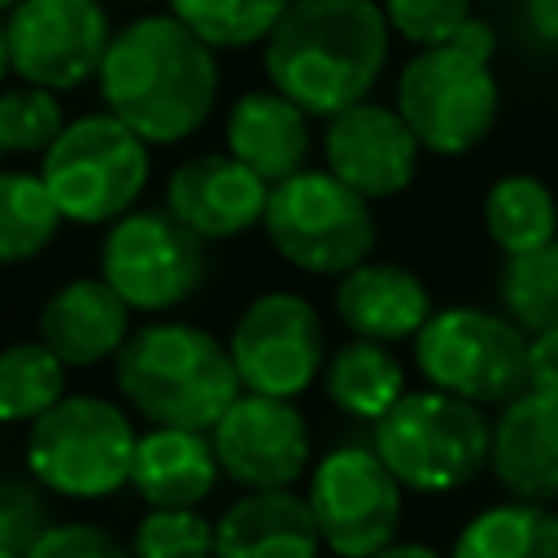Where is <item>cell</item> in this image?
<instances>
[{"label":"cell","mask_w":558,"mask_h":558,"mask_svg":"<svg viewBox=\"0 0 558 558\" xmlns=\"http://www.w3.org/2000/svg\"><path fill=\"white\" fill-rule=\"evenodd\" d=\"M96 92L105 113L131 126L148 148L192 140L218 109V52L196 39L170 9L140 13L113 31Z\"/></svg>","instance_id":"1"},{"label":"cell","mask_w":558,"mask_h":558,"mask_svg":"<svg viewBox=\"0 0 558 558\" xmlns=\"http://www.w3.org/2000/svg\"><path fill=\"white\" fill-rule=\"evenodd\" d=\"M392 31L379 0H292L262 44L266 87L310 118H336L379 83Z\"/></svg>","instance_id":"2"},{"label":"cell","mask_w":558,"mask_h":558,"mask_svg":"<svg viewBox=\"0 0 558 558\" xmlns=\"http://www.w3.org/2000/svg\"><path fill=\"white\" fill-rule=\"evenodd\" d=\"M109 366L122 405L148 427L214 432V423L244 392L227 340L179 318L135 327Z\"/></svg>","instance_id":"3"},{"label":"cell","mask_w":558,"mask_h":558,"mask_svg":"<svg viewBox=\"0 0 558 558\" xmlns=\"http://www.w3.org/2000/svg\"><path fill=\"white\" fill-rule=\"evenodd\" d=\"M497 31L471 17L449 44L414 48L392 87V109L423 153L462 157L480 148L501 118V83L493 70Z\"/></svg>","instance_id":"4"},{"label":"cell","mask_w":558,"mask_h":558,"mask_svg":"<svg viewBox=\"0 0 558 558\" xmlns=\"http://www.w3.org/2000/svg\"><path fill=\"white\" fill-rule=\"evenodd\" d=\"M135 445L140 432L122 401L100 392H65L26 427L22 466L48 497L105 501L131 488Z\"/></svg>","instance_id":"5"},{"label":"cell","mask_w":558,"mask_h":558,"mask_svg":"<svg viewBox=\"0 0 558 558\" xmlns=\"http://www.w3.org/2000/svg\"><path fill=\"white\" fill-rule=\"evenodd\" d=\"M488 414L436 388L405 392L371 427V449L379 453V462L405 493L418 497H445L475 484L480 471H488Z\"/></svg>","instance_id":"6"},{"label":"cell","mask_w":558,"mask_h":558,"mask_svg":"<svg viewBox=\"0 0 558 558\" xmlns=\"http://www.w3.org/2000/svg\"><path fill=\"white\" fill-rule=\"evenodd\" d=\"M39 179L61 222L113 227L140 209V196L153 179V157L131 126L105 109H92L65 122V131L39 157Z\"/></svg>","instance_id":"7"},{"label":"cell","mask_w":558,"mask_h":558,"mask_svg":"<svg viewBox=\"0 0 558 558\" xmlns=\"http://www.w3.org/2000/svg\"><path fill=\"white\" fill-rule=\"evenodd\" d=\"M262 231L270 248L301 275L340 279L375 253V209L331 170L305 166L301 174L270 187Z\"/></svg>","instance_id":"8"},{"label":"cell","mask_w":558,"mask_h":558,"mask_svg":"<svg viewBox=\"0 0 558 558\" xmlns=\"http://www.w3.org/2000/svg\"><path fill=\"white\" fill-rule=\"evenodd\" d=\"M427 388L471 405H506L527 388V331L501 310L440 305L410 340Z\"/></svg>","instance_id":"9"},{"label":"cell","mask_w":558,"mask_h":558,"mask_svg":"<svg viewBox=\"0 0 558 558\" xmlns=\"http://www.w3.org/2000/svg\"><path fill=\"white\" fill-rule=\"evenodd\" d=\"M401 497L405 488L379 462L371 440H344L327 449L305 475V506L323 549L336 558H375L388 549L405 519Z\"/></svg>","instance_id":"10"},{"label":"cell","mask_w":558,"mask_h":558,"mask_svg":"<svg viewBox=\"0 0 558 558\" xmlns=\"http://www.w3.org/2000/svg\"><path fill=\"white\" fill-rule=\"evenodd\" d=\"M100 279L131 314H170L209 279V248L166 209H131L100 240Z\"/></svg>","instance_id":"11"},{"label":"cell","mask_w":558,"mask_h":558,"mask_svg":"<svg viewBox=\"0 0 558 558\" xmlns=\"http://www.w3.org/2000/svg\"><path fill=\"white\" fill-rule=\"evenodd\" d=\"M227 349L244 392L296 401L327 366V327L310 296L292 288L257 292L231 323Z\"/></svg>","instance_id":"12"},{"label":"cell","mask_w":558,"mask_h":558,"mask_svg":"<svg viewBox=\"0 0 558 558\" xmlns=\"http://www.w3.org/2000/svg\"><path fill=\"white\" fill-rule=\"evenodd\" d=\"M9 65L26 87L52 96L78 92L100 74L113 26L100 0H22L9 17Z\"/></svg>","instance_id":"13"},{"label":"cell","mask_w":558,"mask_h":558,"mask_svg":"<svg viewBox=\"0 0 558 558\" xmlns=\"http://www.w3.org/2000/svg\"><path fill=\"white\" fill-rule=\"evenodd\" d=\"M209 440L222 475L244 493L296 488L314 466V432L296 401L240 392Z\"/></svg>","instance_id":"14"},{"label":"cell","mask_w":558,"mask_h":558,"mask_svg":"<svg viewBox=\"0 0 558 558\" xmlns=\"http://www.w3.org/2000/svg\"><path fill=\"white\" fill-rule=\"evenodd\" d=\"M323 170H331L344 187L362 201H392L401 196L423 161V144L401 122L392 105L362 100L323 122Z\"/></svg>","instance_id":"15"},{"label":"cell","mask_w":558,"mask_h":558,"mask_svg":"<svg viewBox=\"0 0 558 558\" xmlns=\"http://www.w3.org/2000/svg\"><path fill=\"white\" fill-rule=\"evenodd\" d=\"M266 201H270V187L231 153H196L166 174L161 209L174 222H183L196 240L222 244L262 227Z\"/></svg>","instance_id":"16"},{"label":"cell","mask_w":558,"mask_h":558,"mask_svg":"<svg viewBox=\"0 0 558 558\" xmlns=\"http://www.w3.org/2000/svg\"><path fill=\"white\" fill-rule=\"evenodd\" d=\"M131 331L135 327L126 301L100 275L65 279L44 296L35 314V340L48 344L65 362V371H92L113 362Z\"/></svg>","instance_id":"17"},{"label":"cell","mask_w":558,"mask_h":558,"mask_svg":"<svg viewBox=\"0 0 558 558\" xmlns=\"http://www.w3.org/2000/svg\"><path fill=\"white\" fill-rule=\"evenodd\" d=\"M331 310L353 340L392 349L401 340H414L427 327V318L436 314V301H432V288L423 283V275H414L401 262L371 257L336 279Z\"/></svg>","instance_id":"18"},{"label":"cell","mask_w":558,"mask_h":558,"mask_svg":"<svg viewBox=\"0 0 558 558\" xmlns=\"http://www.w3.org/2000/svg\"><path fill=\"white\" fill-rule=\"evenodd\" d=\"M488 475L514 501H558V397L523 388L493 418Z\"/></svg>","instance_id":"19"},{"label":"cell","mask_w":558,"mask_h":558,"mask_svg":"<svg viewBox=\"0 0 558 558\" xmlns=\"http://www.w3.org/2000/svg\"><path fill=\"white\" fill-rule=\"evenodd\" d=\"M222 144L240 166H248L266 187H275L305 170L314 131H310V113L296 109L275 87H248L227 105Z\"/></svg>","instance_id":"20"},{"label":"cell","mask_w":558,"mask_h":558,"mask_svg":"<svg viewBox=\"0 0 558 558\" xmlns=\"http://www.w3.org/2000/svg\"><path fill=\"white\" fill-rule=\"evenodd\" d=\"M222 480L209 432L148 427L140 432L131 462V493L148 510H196Z\"/></svg>","instance_id":"21"},{"label":"cell","mask_w":558,"mask_h":558,"mask_svg":"<svg viewBox=\"0 0 558 558\" xmlns=\"http://www.w3.org/2000/svg\"><path fill=\"white\" fill-rule=\"evenodd\" d=\"M323 541L305 493H240L214 519V558H318Z\"/></svg>","instance_id":"22"},{"label":"cell","mask_w":558,"mask_h":558,"mask_svg":"<svg viewBox=\"0 0 558 558\" xmlns=\"http://www.w3.org/2000/svg\"><path fill=\"white\" fill-rule=\"evenodd\" d=\"M323 392L340 414L375 427L410 388H405V366L388 344H371V340L349 336L344 344H336L327 353Z\"/></svg>","instance_id":"23"},{"label":"cell","mask_w":558,"mask_h":558,"mask_svg":"<svg viewBox=\"0 0 558 558\" xmlns=\"http://www.w3.org/2000/svg\"><path fill=\"white\" fill-rule=\"evenodd\" d=\"M484 235L501 257H523L558 240V196L536 174H501L488 183L484 205Z\"/></svg>","instance_id":"24"},{"label":"cell","mask_w":558,"mask_h":558,"mask_svg":"<svg viewBox=\"0 0 558 558\" xmlns=\"http://www.w3.org/2000/svg\"><path fill=\"white\" fill-rule=\"evenodd\" d=\"M449 558H558V510L541 501H493L471 514Z\"/></svg>","instance_id":"25"},{"label":"cell","mask_w":558,"mask_h":558,"mask_svg":"<svg viewBox=\"0 0 558 558\" xmlns=\"http://www.w3.org/2000/svg\"><path fill=\"white\" fill-rule=\"evenodd\" d=\"M61 214L39 170H0V266H26L52 248Z\"/></svg>","instance_id":"26"},{"label":"cell","mask_w":558,"mask_h":558,"mask_svg":"<svg viewBox=\"0 0 558 558\" xmlns=\"http://www.w3.org/2000/svg\"><path fill=\"white\" fill-rule=\"evenodd\" d=\"M65 397V362L39 340L0 349V427H31Z\"/></svg>","instance_id":"27"},{"label":"cell","mask_w":558,"mask_h":558,"mask_svg":"<svg viewBox=\"0 0 558 558\" xmlns=\"http://www.w3.org/2000/svg\"><path fill=\"white\" fill-rule=\"evenodd\" d=\"M166 9L214 52L266 44L292 0H166Z\"/></svg>","instance_id":"28"},{"label":"cell","mask_w":558,"mask_h":558,"mask_svg":"<svg viewBox=\"0 0 558 558\" xmlns=\"http://www.w3.org/2000/svg\"><path fill=\"white\" fill-rule=\"evenodd\" d=\"M497 310L527 336L558 331V240L536 253L501 262Z\"/></svg>","instance_id":"29"},{"label":"cell","mask_w":558,"mask_h":558,"mask_svg":"<svg viewBox=\"0 0 558 558\" xmlns=\"http://www.w3.org/2000/svg\"><path fill=\"white\" fill-rule=\"evenodd\" d=\"M126 545L131 558H214V519L201 510H144Z\"/></svg>","instance_id":"30"},{"label":"cell","mask_w":558,"mask_h":558,"mask_svg":"<svg viewBox=\"0 0 558 558\" xmlns=\"http://www.w3.org/2000/svg\"><path fill=\"white\" fill-rule=\"evenodd\" d=\"M0 113L9 131V153H26V157H44L70 122L61 109V96L44 87H26V83L0 87Z\"/></svg>","instance_id":"31"},{"label":"cell","mask_w":558,"mask_h":558,"mask_svg":"<svg viewBox=\"0 0 558 558\" xmlns=\"http://www.w3.org/2000/svg\"><path fill=\"white\" fill-rule=\"evenodd\" d=\"M379 9H384L388 31L414 48L449 44L475 17L471 0H379Z\"/></svg>","instance_id":"32"},{"label":"cell","mask_w":558,"mask_h":558,"mask_svg":"<svg viewBox=\"0 0 558 558\" xmlns=\"http://www.w3.org/2000/svg\"><path fill=\"white\" fill-rule=\"evenodd\" d=\"M52 527L48 493L31 475H0V549L26 558V549Z\"/></svg>","instance_id":"33"},{"label":"cell","mask_w":558,"mask_h":558,"mask_svg":"<svg viewBox=\"0 0 558 558\" xmlns=\"http://www.w3.org/2000/svg\"><path fill=\"white\" fill-rule=\"evenodd\" d=\"M26 558H131V545L118 541L109 527L87 523V519H65L52 523L31 549Z\"/></svg>","instance_id":"34"},{"label":"cell","mask_w":558,"mask_h":558,"mask_svg":"<svg viewBox=\"0 0 558 558\" xmlns=\"http://www.w3.org/2000/svg\"><path fill=\"white\" fill-rule=\"evenodd\" d=\"M527 388L558 397V331L527 336Z\"/></svg>","instance_id":"35"},{"label":"cell","mask_w":558,"mask_h":558,"mask_svg":"<svg viewBox=\"0 0 558 558\" xmlns=\"http://www.w3.org/2000/svg\"><path fill=\"white\" fill-rule=\"evenodd\" d=\"M519 31L532 48L558 52V0H519Z\"/></svg>","instance_id":"36"},{"label":"cell","mask_w":558,"mask_h":558,"mask_svg":"<svg viewBox=\"0 0 558 558\" xmlns=\"http://www.w3.org/2000/svg\"><path fill=\"white\" fill-rule=\"evenodd\" d=\"M375 558H449V554H440L436 545H423V541H392Z\"/></svg>","instance_id":"37"},{"label":"cell","mask_w":558,"mask_h":558,"mask_svg":"<svg viewBox=\"0 0 558 558\" xmlns=\"http://www.w3.org/2000/svg\"><path fill=\"white\" fill-rule=\"evenodd\" d=\"M13 78V65H9V31H4V13H0V87Z\"/></svg>","instance_id":"38"},{"label":"cell","mask_w":558,"mask_h":558,"mask_svg":"<svg viewBox=\"0 0 558 558\" xmlns=\"http://www.w3.org/2000/svg\"><path fill=\"white\" fill-rule=\"evenodd\" d=\"M9 153V131H4V113H0V157Z\"/></svg>","instance_id":"39"},{"label":"cell","mask_w":558,"mask_h":558,"mask_svg":"<svg viewBox=\"0 0 558 558\" xmlns=\"http://www.w3.org/2000/svg\"><path fill=\"white\" fill-rule=\"evenodd\" d=\"M17 4H22V0H0V13H4V17H9V13H13V9H17Z\"/></svg>","instance_id":"40"},{"label":"cell","mask_w":558,"mask_h":558,"mask_svg":"<svg viewBox=\"0 0 558 558\" xmlns=\"http://www.w3.org/2000/svg\"><path fill=\"white\" fill-rule=\"evenodd\" d=\"M0 558H22V554H13V549H0Z\"/></svg>","instance_id":"41"},{"label":"cell","mask_w":558,"mask_h":558,"mask_svg":"<svg viewBox=\"0 0 558 558\" xmlns=\"http://www.w3.org/2000/svg\"><path fill=\"white\" fill-rule=\"evenodd\" d=\"M135 4H166V0H135Z\"/></svg>","instance_id":"42"},{"label":"cell","mask_w":558,"mask_h":558,"mask_svg":"<svg viewBox=\"0 0 558 558\" xmlns=\"http://www.w3.org/2000/svg\"><path fill=\"white\" fill-rule=\"evenodd\" d=\"M488 4H514V0H488Z\"/></svg>","instance_id":"43"}]
</instances>
